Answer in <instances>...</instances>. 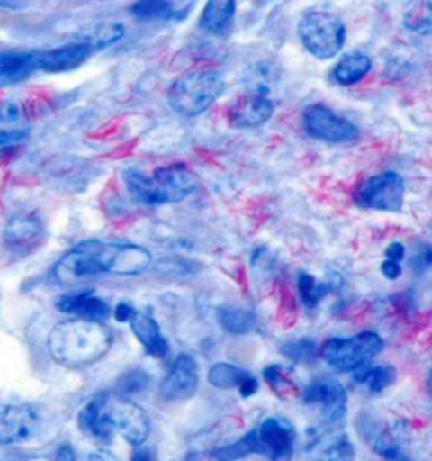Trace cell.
<instances>
[{
    "label": "cell",
    "mask_w": 432,
    "mask_h": 461,
    "mask_svg": "<svg viewBox=\"0 0 432 461\" xmlns=\"http://www.w3.org/2000/svg\"><path fill=\"white\" fill-rule=\"evenodd\" d=\"M254 453H258L256 429L245 434L242 439H238L237 443L215 451V458L218 461H237L242 460L248 455H254Z\"/></svg>",
    "instance_id": "4316f807"
},
{
    "label": "cell",
    "mask_w": 432,
    "mask_h": 461,
    "mask_svg": "<svg viewBox=\"0 0 432 461\" xmlns=\"http://www.w3.org/2000/svg\"><path fill=\"white\" fill-rule=\"evenodd\" d=\"M152 258L144 247L86 240L71 249L54 267L59 285H73L98 274L139 276L148 271Z\"/></svg>",
    "instance_id": "6da1fadb"
},
{
    "label": "cell",
    "mask_w": 432,
    "mask_h": 461,
    "mask_svg": "<svg viewBox=\"0 0 432 461\" xmlns=\"http://www.w3.org/2000/svg\"><path fill=\"white\" fill-rule=\"evenodd\" d=\"M258 453L270 461H291L294 455L296 431L291 422L281 418H269L256 429Z\"/></svg>",
    "instance_id": "8fae6325"
},
{
    "label": "cell",
    "mask_w": 432,
    "mask_h": 461,
    "mask_svg": "<svg viewBox=\"0 0 432 461\" xmlns=\"http://www.w3.org/2000/svg\"><path fill=\"white\" fill-rule=\"evenodd\" d=\"M331 291V285H324V283H318L310 274H301L299 277V293L302 303L308 308H314L323 301Z\"/></svg>",
    "instance_id": "83f0119b"
},
{
    "label": "cell",
    "mask_w": 432,
    "mask_h": 461,
    "mask_svg": "<svg viewBox=\"0 0 432 461\" xmlns=\"http://www.w3.org/2000/svg\"><path fill=\"white\" fill-rule=\"evenodd\" d=\"M38 428V414L29 406L0 409V445H15L29 439Z\"/></svg>",
    "instance_id": "4fadbf2b"
},
{
    "label": "cell",
    "mask_w": 432,
    "mask_h": 461,
    "mask_svg": "<svg viewBox=\"0 0 432 461\" xmlns=\"http://www.w3.org/2000/svg\"><path fill=\"white\" fill-rule=\"evenodd\" d=\"M27 139L26 131H0V161L14 158L26 146Z\"/></svg>",
    "instance_id": "4dcf8cb0"
},
{
    "label": "cell",
    "mask_w": 432,
    "mask_h": 461,
    "mask_svg": "<svg viewBox=\"0 0 432 461\" xmlns=\"http://www.w3.org/2000/svg\"><path fill=\"white\" fill-rule=\"evenodd\" d=\"M318 347L310 339H299V341H291L283 347V355L291 358L296 364H310L318 358Z\"/></svg>",
    "instance_id": "f1b7e54d"
},
{
    "label": "cell",
    "mask_w": 432,
    "mask_h": 461,
    "mask_svg": "<svg viewBox=\"0 0 432 461\" xmlns=\"http://www.w3.org/2000/svg\"><path fill=\"white\" fill-rule=\"evenodd\" d=\"M88 461H113V458L107 456V455H102V453H96V455H92Z\"/></svg>",
    "instance_id": "8d00e7d4"
},
{
    "label": "cell",
    "mask_w": 432,
    "mask_h": 461,
    "mask_svg": "<svg viewBox=\"0 0 432 461\" xmlns=\"http://www.w3.org/2000/svg\"><path fill=\"white\" fill-rule=\"evenodd\" d=\"M385 348L383 339L374 331H364L351 339H328L321 348L324 362L341 372H355L368 366Z\"/></svg>",
    "instance_id": "52a82bcc"
},
{
    "label": "cell",
    "mask_w": 432,
    "mask_h": 461,
    "mask_svg": "<svg viewBox=\"0 0 432 461\" xmlns=\"http://www.w3.org/2000/svg\"><path fill=\"white\" fill-rule=\"evenodd\" d=\"M130 325H132L135 337L142 343V347L146 348L148 355H152L156 358H162L167 355L169 352L167 339L162 337L161 328L152 316L135 312L130 320Z\"/></svg>",
    "instance_id": "ac0fdd59"
},
{
    "label": "cell",
    "mask_w": 432,
    "mask_h": 461,
    "mask_svg": "<svg viewBox=\"0 0 432 461\" xmlns=\"http://www.w3.org/2000/svg\"><path fill=\"white\" fill-rule=\"evenodd\" d=\"M237 14V0H208L200 24L213 36H225Z\"/></svg>",
    "instance_id": "ffe728a7"
},
{
    "label": "cell",
    "mask_w": 432,
    "mask_h": 461,
    "mask_svg": "<svg viewBox=\"0 0 432 461\" xmlns=\"http://www.w3.org/2000/svg\"><path fill=\"white\" fill-rule=\"evenodd\" d=\"M321 431L310 438V455L314 461H355L356 453L346 434L333 429Z\"/></svg>",
    "instance_id": "2e32d148"
},
{
    "label": "cell",
    "mask_w": 432,
    "mask_h": 461,
    "mask_svg": "<svg viewBox=\"0 0 432 461\" xmlns=\"http://www.w3.org/2000/svg\"><path fill=\"white\" fill-rule=\"evenodd\" d=\"M220 323L221 326L235 335L250 333L256 326V316L252 312L238 310V308H223L220 312Z\"/></svg>",
    "instance_id": "484cf974"
},
{
    "label": "cell",
    "mask_w": 432,
    "mask_h": 461,
    "mask_svg": "<svg viewBox=\"0 0 432 461\" xmlns=\"http://www.w3.org/2000/svg\"><path fill=\"white\" fill-rule=\"evenodd\" d=\"M94 51H98L94 40L69 42L50 51H40V69L48 73H63L78 68Z\"/></svg>",
    "instance_id": "5bb4252c"
},
{
    "label": "cell",
    "mask_w": 432,
    "mask_h": 461,
    "mask_svg": "<svg viewBox=\"0 0 432 461\" xmlns=\"http://www.w3.org/2000/svg\"><path fill=\"white\" fill-rule=\"evenodd\" d=\"M40 69V51L0 53V86L24 82Z\"/></svg>",
    "instance_id": "e0dca14e"
},
{
    "label": "cell",
    "mask_w": 432,
    "mask_h": 461,
    "mask_svg": "<svg viewBox=\"0 0 432 461\" xmlns=\"http://www.w3.org/2000/svg\"><path fill=\"white\" fill-rule=\"evenodd\" d=\"M429 260H431V262H432V252H431V254H429Z\"/></svg>",
    "instance_id": "f35d334b"
},
{
    "label": "cell",
    "mask_w": 432,
    "mask_h": 461,
    "mask_svg": "<svg viewBox=\"0 0 432 461\" xmlns=\"http://www.w3.org/2000/svg\"><path fill=\"white\" fill-rule=\"evenodd\" d=\"M404 258V245L399 244V242H393V244L389 245V249H387V258H391V260H395V262H402V258Z\"/></svg>",
    "instance_id": "e575fe53"
},
{
    "label": "cell",
    "mask_w": 432,
    "mask_h": 461,
    "mask_svg": "<svg viewBox=\"0 0 432 461\" xmlns=\"http://www.w3.org/2000/svg\"><path fill=\"white\" fill-rule=\"evenodd\" d=\"M21 110L15 104H4L0 105V122L13 123L19 119Z\"/></svg>",
    "instance_id": "d6a6232c"
},
{
    "label": "cell",
    "mask_w": 432,
    "mask_h": 461,
    "mask_svg": "<svg viewBox=\"0 0 432 461\" xmlns=\"http://www.w3.org/2000/svg\"><path fill=\"white\" fill-rule=\"evenodd\" d=\"M370 69H372V59L366 55L355 53V55L345 56L338 63L333 77L339 85L350 86L355 83L362 82L364 77L370 73Z\"/></svg>",
    "instance_id": "603a6c76"
},
{
    "label": "cell",
    "mask_w": 432,
    "mask_h": 461,
    "mask_svg": "<svg viewBox=\"0 0 432 461\" xmlns=\"http://www.w3.org/2000/svg\"><path fill=\"white\" fill-rule=\"evenodd\" d=\"M40 221L34 215H17L5 229V242L13 249H26L40 239Z\"/></svg>",
    "instance_id": "44dd1931"
},
{
    "label": "cell",
    "mask_w": 432,
    "mask_h": 461,
    "mask_svg": "<svg viewBox=\"0 0 432 461\" xmlns=\"http://www.w3.org/2000/svg\"><path fill=\"white\" fill-rule=\"evenodd\" d=\"M431 385H432V375H431Z\"/></svg>",
    "instance_id": "ab89813d"
},
{
    "label": "cell",
    "mask_w": 432,
    "mask_h": 461,
    "mask_svg": "<svg viewBox=\"0 0 432 461\" xmlns=\"http://www.w3.org/2000/svg\"><path fill=\"white\" fill-rule=\"evenodd\" d=\"M58 308L59 312L76 314L78 318L92 321H104L110 314V306L107 303L104 299L92 296L90 293L63 296L58 301Z\"/></svg>",
    "instance_id": "d6986e66"
},
{
    "label": "cell",
    "mask_w": 432,
    "mask_h": 461,
    "mask_svg": "<svg viewBox=\"0 0 432 461\" xmlns=\"http://www.w3.org/2000/svg\"><path fill=\"white\" fill-rule=\"evenodd\" d=\"M56 461H76V456H75L73 447H68V445L59 447L58 455H56Z\"/></svg>",
    "instance_id": "d590c367"
},
{
    "label": "cell",
    "mask_w": 432,
    "mask_h": 461,
    "mask_svg": "<svg viewBox=\"0 0 432 461\" xmlns=\"http://www.w3.org/2000/svg\"><path fill=\"white\" fill-rule=\"evenodd\" d=\"M225 92V80L215 68L189 69L176 80L167 100L183 117H196L210 109Z\"/></svg>",
    "instance_id": "5b68a950"
},
{
    "label": "cell",
    "mask_w": 432,
    "mask_h": 461,
    "mask_svg": "<svg viewBox=\"0 0 432 461\" xmlns=\"http://www.w3.org/2000/svg\"><path fill=\"white\" fill-rule=\"evenodd\" d=\"M80 428L96 439L108 441L115 433L122 434L132 447H140L148 439L150 424L144 409L132 401L100 393L80 412Z\"/></svg>",
    "instance_id": "7a4b0ae2"
},
{
    "label": "cell",
    "mask_w": 432,
    "mask_h": 461,
    "mask_svg": "<svg viewBox=\"0 0 432 461\" xmlns=\"http://www.w3.org/2000/svg\"><path fill=\"white\" fill-rule=\"evenodd\" d=\"M135 314V310L130 306V304H127V303H122L117 306V312H115V318L119 320V321H130L132 320V316Z\"/></svg>",
    "instance_id": "836d02e7"
},
{
    "label": "cell",
    "mask_w": 432,
    "mask_h": 461,
    "mask_svg": "<svg viewBox=\"0 0 432 461\" xmlns=\"http://www.w3.org/2000/svg\"><path fill=\"white\" fill-rule=\"evenodd\" d=\"M113 343V333L102 321L68 320L54 326L48 348L59 366L83 368L102 360Z\"/></svg>",
    "instance_id": "3957f363"
},
{
    "label": "cell",
    "mask_w": 432,
    "mask_h": 461,
    "mask_svg": "<svg viewBox=\"0 0 432 461\" xmlns=\"http://www.w3.org/2000/svg\"><path fill=\"white\" fill-rule=\"evenodd\" d=\"M134 461H150L148 451H137Z\"/></svg>",
    "instance_id": "74e56055"
},
{
    "label": "cell",
    "mask_w": 432,
    "mask_h": 461,
    "mask_svg": "<svg viewBox=\"0 0 432 461\" xmlns=\"http://www.w3.org/2000/svg\"><path fill=\"white\" fill-rule=\"evenodd\" d=\"M254 377L238 366H231V364H216L212 366L210 374H208V380L210 384L216 387V389H237L238 393L242 391L243 385L252 380Z\"/></svg>",
    "instance_id": "cb8c5ba5"
},
{
    "label": "cell",
    "mask_w": 432,
    "mask_h": 461,
    "mask_svg": "<svg viewBox=\"0 0 432 461\" xmlns=\"http://www.w3.org/2000/svg\"><path fill=\"white\" fill-rule=\"evenodd\" d=\"M353 380L368 393H380L397 380V370L392 366H364L355 370Z\"/></svg>",
    "instance_id": "7402d4cb"
},
{
    "label": "cell",
    "mask_w": 432,
    "mask_h": 461,
    "mask_svg": "<svg viewBox=\"0 0 432 461\" xmlns=\"http://www.w3.org/2000/svg\"><path fill=\"white\" fill-rule=\"evenodd\" d=\"M304 402L320 404L321 418L328 426H339L346 418L348 397L338 380H316L310 384L304 391Z\"/></svg>",
    "instance_id": "30bf717a"
},
{
    "label": "cell",
    "mask_w": 432,
    "mask_h": 461,
    "mask_svg": "<svg viewBox=\"0 0 432 461\" xmlns=\"http://www.w3.org/2000/svg\"><path fill=\"white\" fill-rule=\"evenodd\" d=\"M404 196V179L392 171L364 179L353 193V200L360 208L392 213L402 210Z\"/></svg>",
    "instance_id": "ba28073f"
},
{
    "label": "cell",
    "mask_w": 432,
    "mask_h": 461,
    "mask_svg": "<svg viewBox=\"0 0 432 461\" xmlns=\"http://www.w3.org/2000/svg\"><path fill=\"white\" fill-rule=\"evenodd\" d=\"M275 105L264 92H250L233 102L229 109V122L233 129H256L270 121Z\"/></svg>",
    "instance_id": "7c38bea8"
},
{
    "label": "cell",
    "mask_w": 432,
    "mask_h": 461,
    "mask_svg": "<svg viewBox=\"0 0 432 461\" xmlns=\"http://www.w3.org/2000/svg\"><path fill=\"white\" fill-rule=\"evenodd\" d=\"M123 179L130 194L144 204L179 203L198 188V177L183 164L159 167L152 176L130 169Z\"/></svg>",
    "instance_id": "277c9868"
},
{
    "label": "cell",
    "mask_w": 432,
    "mask_h": 461,
    "mask_svg": "<svg viewBox=\"0 0 432 461\" xmlns=\"http://www.w3.org/2000/svg\"><path fill=\"white\" fill-rule=\"evenodd\" d=\"M198 389V364L189 355H179L167 377L162 382L161 393L169 401L189 399Z\"/></svg>",
    "instance_id": "9a60e30c"
},
{
    "label": "cell",
    "mask_w": 432,
    "mask_h": 461,
    "mask_svg": "<svg viewBox=\"0 0 432 461\" xmlns=\"http://www.w3.org/2000/svg\"><path fill=\"white\" fill-rule=\"evenodd\" d=\"M264 379L269 384L270 389L275 393H279L281 397L287 393H296L297 385L289 379V375L284 372L283 366H269L264 368Z\"/></svg>",
    "instance_id": "f546056e"
},
{
    "label": "cell",
    "mask_w": 432,
    "mask_h": 461,
    "mask_svg": "<svg viewBox=\"0 0 432 461\" xmlns=\"http://www.w3.org/2000/svg\"><path fill=\"white\" fill-rule=\"evenodd\" d=\"M380 271H382V274H383L387 279L395 281V279H399V277H400V274H402V267H400V262H395V260H391V258H385V260L382 262Z\"/></svg>",
    "instance_id": "1f68e13d"
},
{
    "label": "cell",
    "mask_w": 432,
    "mask_h": 461,
    "mask_svg": "<svg viewBox=\"0 0 432 461\" xmlns=\"http://www.w3.org/2000/svg\"><path fill=\"white\" fill-rule=\"evenodd\" d=\"M302 121L304 129L310 137L329 144L353 142L360 137V131L355 123L339 117L333 110L321 104H314L304 110Z\"/></svg>",
    "instance_id": "9c48e42d"
},
{
    "label": "cell",
    "mask_w": 432,
    "mask_h": 461,
    "mask_svg": "<svg viewBox=\"0 0 432 461\" xmlns=\"http://www.w3.org/2000/svg\"><path fill=\"white\" fill-rule=\"evenodd\" d=\"M297 34L304 48L318 59H331L343 50L346 41V28L335 14L314 11L302 15Z\"/></svg>",
    "instance_id": "8992f818"
},
{
    "label": "cell",
    "mask_w": 432,
    "mask_h": 461,
    "mask_svg": "<svg viewBox=\"0 0 432 461\" xmlns=\"http://www.w3.org/2000/svg\"><path fill=\"white\" fill-rule=\"evenodd\" d=\"M130 13L140 21H158L171 19L175 15L173 0H135Z\"/></svg>",
    "instance_id": "d4e9b609"
}]
</instances>
